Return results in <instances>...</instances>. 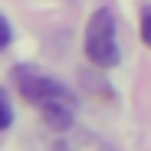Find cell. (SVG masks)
<instances>
[{"mask_svg": "<svg viewBox=\"0 0 151 151\" xmlns=\"http://www.w3.org/2000/svg\"><path fill=\"white\" fill-rule=\"evenodd\" d=\"M13 82L20 86V92H23L27 102L40 105V112H43V118H46L49 128L66 132L69 125H72V99H69V92L63 89V82L49 79L46 72L30 69V66L13 69Z\"/></svg>", "mask_w": 151, "mask_h": 151, "instance_id": "1", "label": "cell"}, {"mask_svg": "<svg viewBox=\"0 0 151 151\" xmlns=\"http://www.w3.org/2000/svg\"><path fill=\"white\" fill-rule=\"evenodd\" d=\"M86 56L95 66H118L122 53H118V40H115V20L109 10H95L89 27H86Z\"/></svg>", "mask_w": 151, "mask_h": 151, "instance_id": "2", "label": "cell"}, {"mask_svg": "<svg viewBox=\"0 0 151 151\" xmlns=\"http://www.w3.org/2000/svg\"><path fill=\"white\" fill-rule=\"evenodd\" d=\"M10 122H13V112H10V102H7V95L0 92V132L10 128Z\"/></svg>", "mask_w": 151, "mask_h": 151, "instance_id": "4", "label": "cell"}, {"mask_svg": "<svg viewBox=\"0 0 151 151\" xmlns=\"http://www.w3.org/2000/svg\"><path fill=\"white\" fill-rule=\"evenodd\" d=\"M10 46V23L0 17V49H7Z\"/></svg>", "mask_w": 151, "mask_h": 151, "instance_id": "5", "label": "cell"}, {"mask_svg": "<svg viewBox=\"0 0 151 151\" xmlns=\"http://www.w3.org/2000/svg\"><path fill=\"white\" fill-rule=\"evenodd\" d=\"M141 40L151 46V13H145V20H141Z\"/></svg>", "mask_w": 151, "mask_h": 151, "instance_id": "6", "label": "cell"}, {"mask_svg": "<svg viewBox=\"0 0 151 151\" xmlns=\"http://www.w3.org/2000/svg\"><path fill=\"white\" fill-rule=\"evenodd\" d=\"M59 151H105L102 145H99L92 135H72L59 145Z\"/></svg>", "mask_w": 151, "mask_h": 151, "instance_id": "3", "label": "cell"}]
</instances>
